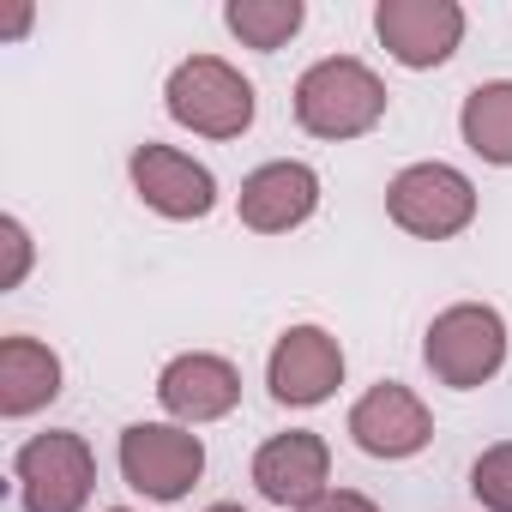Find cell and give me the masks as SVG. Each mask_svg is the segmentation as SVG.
Masks as SVG:
<instances>
[{
    "label": "cell",
    "instance_id": "1",
    "mask_svg": "<svg viewBox=\"0 0 512 512\" xmlns=\"http://www.w3.org/2000/svg\"><path fill=\"white\" fill-rule=\"evenodd\" d=\"M392 109V91L386 79L362 61V55H320L296 91H290V115L308 139H326V145H350V139H368Z\"/></svg>",
    "mask_w": 512,
    "mask_h": 512
},
{
    "label": "cell",
    "instance_id": "2",
    "mask_svg": "<svg viewBox=\"0 0 512 512\" xmlns=\"http://www.w3.org/2000/svg\"><path fill=\"white\" fill-rule=\"evenodd\" d=\"M163 115L193 133V139H241L253 127V115H260V91H253V79L223 61V55H187L169 67L163 79Z\"/></svg>",
    "mask_w": 512,
    "mask_h": 512
},
{
    "label": "cell",
    "instance_id": "3",
    "mask_svg": "<svg viewBox=\"0 0 512 512\" xmlns=\"http://www.w3.org/2000/svg\"><path fill=\"white\" fill-rule=\"evenodd\" d=\"M512 356L506 314L494 302H452L422 332V368L446 392H482Z\"/></svg>",
    "mask_w": 512,
    "mask_h": 512
},
{
    "label": "cell",
    "instance_id": "4",
    "mask_svg": "<svg viewBox=\"0 0 512 512\" xmlns=\"http://www.w3.org/2000/svg\"><path fill=\"white\" fill-rule=\"evenodd\" d=\"M476 211H482V193L458 163L422 157L386 181V217L416 241H458L476 223Z\"/></svg>",
    "mask_w": 512,
    "mask_h": 512
},
{
    "label": "cell",
    "instance_id": "5",
    "mask_svg": "<svg viewBox=\"0 0 512 512\" xmlns=\"http://www.w3.org/2000/svg\"><path fill=\"white\" fill-rule=\"evenodd\" d=\"M115 464H121V482L157 506H175L199 488L205 476V440L181 422H127L121 440H115Z\"/></svg>",
    "mask_w": 512,
    "mask_h": 512
},
{
    "label": "cell",
    "instance_id": "6",
    "mask_svg": "<svg viewBox=\"0 0 512 512\" xmlns=\"http://www.w3.org/2000/svg\"><path fill=\"white\" fill-rule=\"evenodd\" d=\"M25 512H85L97 494V452L79 428H43L13 452Z\"/></svg>",
    "mask_w": 512,
    "mask_h": 512
},
{
    "label": "cell",
    "instance_id": "7",
    "mask_svg": "<svg viewBox=\"0 0 512 512\" xmlns=\"http://www.w3.org/2000/svg\"><path fill=\"white\" fill-rule=\"evenodd\" d=\"M344 374H350V356H344L338 332L320 326V320L284 326L272 356H266V392H272L278 410H320V404H332Z\"/></svg>",
    "mask_w": 512,
    "mask_h": 512
},
{
    "label": "cell",
    "instance_id": "8",
    "mask_svg": "<svg viewBox=\"0 0 512 512\" xmlns=\"http://www.w3.org/2000/svg\"><path fill=\"white\" fill-rule=\"evenodd\" d=\"M127 181H133V199L163 217V223H205L217 211V175L181 151V145H163V139H145L127 151Z\"/></svg>",
    "mask_w": 512,
    "mask_h": 512
},
{
    "label": "cell",
    "instance_id": "9",
    "mask_svg": "<svg viewBox=\"0 0 512 512\" xmlns=\"http://www.w3.org/2000/svg\"><path fill=\"white\" fill-rule=\"evenodd\" d=\"M344 434L356 440V452H368V458H380V464H404V458H416V452L434 446V410L422 404L416 386H404V380H374V386L350 404Z\"/></svg>",
    "mask_w": 512,
    "mask_h": 512
},
{
    "label": "cell",
    "instance_id": "10",
    "mask_svg": "<svg viewBox=\"0 0 512 512\" xmlns=\"http://www.w3.org/2000/svg\"><path fill=\"white\" fill-rule=\"evenodd\" d=\"M470 13L458 0H380L374 7V37L404 73H434L464 49Z\"/></svg>",
    "mask_w": 512,
    "mask_h": 512
},
{
    "label": "cell",
    "instance_id": "11",
    "mask_svg": "<svg viewBox=\"0 0 512 512\" xmlns=\"http://www.w3.org/2000/svg\"><path fill=\"white\" fill-rule=\"evenodd\" d=\"M320 199H326V181H320L314 163H302V157H272V163H260V169L241 175L235 217H241V229H253V235H296L302 223H314Z\"/></svg>",
    "mask_w": 512,
    "mask_h": 512
},
{
    "label": "cell",
    "instance_id": "12",
    "mask_svg": "<svg viewBox=\"0 0 512 512\" xmlns=\"http://www.w3.org/2000/svg\"><path fill=\"white\" fill-rule=\"evenodd\" d=\"M157 404L181 428H205L241 410V368L217 350H181L157 368Z\"/></svg>",
    "mask_w": 512,
    "mask_h": 512
},
{
    "label": "cell",
    "instance_id": "13",
    "mask_svg": "<svg viewBox=\"0 0 512 512\" xmlns=\"http://www.w3.org/2000/svg\"><path fill=\"white\" fill-rule=\"evenodd\" d=\"M247 476H253V488H260V500L302 512V506H314L332 488V446H326L320 428H284V434L260 440Z\"/></svg>",
    "mask_w": 512,
    "mask_h": 512
},
{
    "label": "cell",
    "instance_id": "14",
    "mask_svg": "<svg viewBox=\"0 0 512 512\" xmlns=\"http://www.w3.org/2000/svg\"><path fill=\"white\" fill-rule=\"evenodd\" d=\"M61 392H67V362H61L55 344H43L31 332H7V338H0V416H7V422H31Z\"/></svg>",
    "mask_w": 512,
    "mask_h": 512
},
{
    "label": "cell",
    "instance_id": "15",
    "mask_svg": "<svg viewBox=\"0 0 512 512\" xmlns=\"http://www.w3.org/2000/svg\"><path fill=\"white\" fill-rule=\"evenodd\" d=\"M458 139L488 169H512V79H482L458 103Z\"/></svg>",
    "mask_w": 512,
    "mask_h": 512
},
{
    "label": "cell",
    "instance_id": "16",
    "mask_svg": "<svg viewBox=\"0 0 512 512\" xmlns=\"http://www.w3.org/2000/svg\"><path fill=\"white\" fill-rule=\"evenodd\" d=\"M308 25V0H229L223 7V31L253 49V55H278L302 37Z\"/></svg>",
    "mask_w": 512,
    "mask_h": 512
},
{
    "label": "cell",
    "instance_id": "17",
    "mask_svg": "<svg viewBox=\"0 0 512 512\" xmlns=\"http://www.w3.org/2000/svg\"><path fill=\"white\" fill-rule=\"evenodd\" d=\"M470 494L488 512H512V440H494L470 458Z\"/></svg>",
    "mask_w": 512,
    "mask_h": 512
},
{
    "label": "cell",
    "instance_id": "18",
    "mask_svg": "<svg viewBox=\"0 0 512 512\" xmlns=\"http://www.w3.org/2000/svg\"><path fill=\"white\" fill-rule=\"evenodd\" d=\"M31 266H37V241H31V229H25V217L7 211V217H0V296L25 290Z\"/></svg>",
    "mask_w": 512,
    "mask_h": 512
},
{
    "label": "cell",
    "instance_id": "19",
    "mask_svg": "<svg viewBox=\"0 0 512 512\" xmlns=\"http://www.w3.org/2000/svg\"><path fill=\"white\" fill-rule=\"evenodd\" d=\"M302 512H380V500L374 494H362V488H326L314 506H302Z\"/></svg>",
    "mask_w": 512,
    "mask_h": 512
},
{
    "label": "cell",
    "instance_id": "20",
    "mask_svg": "<svg viewBox=\"0 0 512 512\" xmlns=\"http://www.w3.org/2000/svg\"><path fill=\"white\" fill-rule=\"evenodd\" d=\"M31 25H37V7H31V0H7V19H0V37H7V43H19Z\"/></svg>",
    "mask_w": 512,
    "mask_h": 512
},
{
    "label": "cell",
    "instance_id": "21",
    "mask_svg": "<svg viewBox=\"0 0 512 512\" xmlns=\"http://www.w3.org/2000/svg\"><path fill=\"white\" fill-rule=\"evenodd\" d=\"M205 512H247V506H241V500H211Z\"/></svg>",
    "mask_w": 512,
    "mask_h": 512
},
{
    "label": "cell",
    "instance_id": "22",
    "mask_svg": "<svg viewBox=\"0 0 512 512\" xmlns=\"http://www.w3.org/2000/svg\"><path fill=\"white\" fill-rule=\"evenodd\" d=\"M103 512H139V506H103Z\"/></svg>",
    "mask_w": 512,
    "mask_h": 512
}]
</instances>
